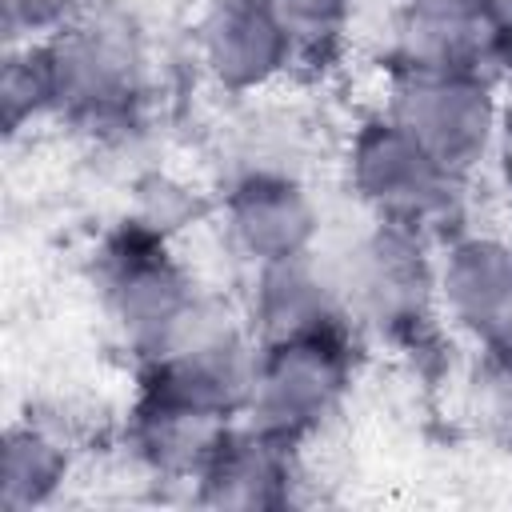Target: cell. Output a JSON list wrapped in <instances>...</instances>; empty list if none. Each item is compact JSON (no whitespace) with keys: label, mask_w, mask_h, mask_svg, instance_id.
Returning <instances> with one entry per match:
<instances>
[{"label":"cell","mask_w":512,"mask_h":512,"mask_svg":"<svg viewBox=\"0 0 512 512\" xmlns=\"http://www.w3.org/2000/svg\"><path fill=\"white\" fill-rule=\"evenodd\" d=\"M336 260L360 336L416 352L444 324L436 304V244L428 236L368 220V232Z\"/></svg>","instance_id":"3957f363"},{"label":"cell","mask_w":512,"mask_h":512,"mask_svg":"<svg viewBox=\"0 0 512 512\" xmlns=\"http://www.w3.org/2000/svg\"><path fill=\"white\" fill-rule=\"evenodd\" d=\"M56 120L80 128H128L152 84V48L128 0H80L72 16L40 40Z\"/></svg>","instance_id":"6da1fadb"},{"label":"cell","mask_w":512,"mask_h":512,"mask_svg":"<svg viewBox=\"0 0 512 512\" xmlns=\"http://www.w3.org/2000/svg\"><path fill=\"white\" fill-rule=\"evenodd\" d=\"M436 304L472 352H512V236L464 224L436 240Z\"/></svg>","instance_id":"ba28073f"},{"label":"cell","mask_w":512,"mask_h":512,"mask_svg":"<svg viewBox=\"0 0 512 512\" xmlns=\"http://www.w3.org/2000/svg\"><path fill=\"white\" fill-rule=\"evenodd\" d=\"M208 288L176 256V244L120 220L96 252V300L120 348L148 364Z\"/></svg>","instance_id":"277c9868"},{"label":"cell","mask_w":512,"mask_h":512,"mask_svg":"<svg viewBox=\"0 0 512 512\" xmlns=\"http://www.w3.org/2000/svg\"><path fill=\"white\" fill-rule=\"evenodd\" d=\"M396 8H412V12H440V16H484L492 0H396Z\"/></svg>","instance_id":"44dd1931"},{"label":"cell","mask_w":512,"mask_h":512,"mask_svg":"<svg viewBox=\"0 0 512 512\" xmlns=\"http://www.w3.org/2000/svg\"><path fill=\"white\" fill-rule=\"evenodd\" d=\"M488 20H492L500 32H512V0H492Z\"/></svg>","instance_id":"603a6c76"},{"label":"cell","mask_w":512,"mask_h":512,"mask_svg":"<svg viewBox=\"0 0 512 512\" xmlns=\"http://www.w3.org/2000/svg\"><path fill=\"white\" fill-rule=\"evenodd\" d=\"M496 88L504 96V108H512V32L504 36L500 56H496Z\"/></svg>","instance_id":"7402d4cb"},{"label":"cell","mask_w":512,"mask_h":512,"mask_svg":"<svg viewBox=\"0 0 512 512\" xmlns=\"http://www.w3.org/2000/svg\"><path fill=\"white\" fill-rule=\"evenodd\" d=\"M268 4L296 36L304 64L332 56L356 16V0H268Z\"/></svg>","instance_id":"ac0fdd59"},{"label":"cell","mask_w":512,"mask_h":512,"mask_svg":"<svg viewBox=\"0 0 512 512\" xmlns=\"http://www.w3.org/2000/svg\"><path fill=\"white\" fill-rule=\"evenodd\" d=\"M40 120H56V92L48 76V60L40 40L36 44H16L4 48V68H0V128L8 140L28 132Z\"/></svg>","instance_id":"9a60e30c"},{"label":"cell","mask_w":512,"mask_h":512,"mask_svg":"<svg viewBox=\"0 0 512 512\" xmlns=\"http://www.w3.org/2000/svg\"><path fill=\"white\" fill-rule=\"evenodd\" d=\"M508 32L484 16H440L396 8L384 64L396 72H484L496 80V56Z\"/></svg>","instance_id":"4fadbf2b"},{"label":"cell","mask_w":512,"mask_h":512,"mask_svg":"<svg viewBox=\"0 0 512 512\" xmlns=\"http://www.w3.org/2000/svg\"><path fill=\"white\" fill-rule=\"evenodd\" d=\"M240 308L252 324L256 344L320 336V332H348V328L356 332L348 296H344L340 260L320 248L252 268Z\"/></svg>","instance_id":"8fae6325"},{"label":"cell","mask_w":512,"mask_h":512,"mask_svg":"<svg viewBox=\"0 0 512 512\" xmlns=\"http://www.w3.org/2000/svg\"><path fill=\"white\" fill-rule=\"evenodd\" d=\"M204 80L232 100L264 96L300 60V44L268 0H212L192 32Z\"/></svg>","instance_id":"9c48e42d"},{"label":"cell","mask_w":512,"mask_h":512,"mask_svg":"<svg viewBox=\"0 0 512 512\" xmlns=\"http://www.w3.org/2000/svg\"><path fill=\"white\" fill-rule=\"evenodd\" d=\"M76 4H80V0H0L8 48L48 40V36L72 16Z\"/></svg>","instance_id":"d6986e66"},{"label":"cell","mask_w":512,"mask_h":512,"mask_svg":"<svg viewBox=\"0 0 512 512\" xmlns=\"http://www.w3.org/2000/svg\"><path fill=\"white\" fill-rule=\"evenodd\" d=\"M344 180L368 220L400 224L432 244L464 228L468 176L436 160L396 116L368 112L344 148Z\"/></svg>","instance_id":"7a4b0ae2"},{"label":"cell","mask_w":512,"mask_h":512,"mask_svg":"<svg viewBox=\"0 0 512 512\" xmlns=\"http://www.w3.org/2000/svg\"><path fill=\"white\" fill-rule=\"evenodd\" d=\"M236 420V412L180 396L152 380H136V396L124 416V444L148 476L168 484H196Z\"/></svg>","instance_id":"30bf717a"},{"label":"cell","mask_w":512,"mask_h":512,"mask_svg":"<svg viewBox=\"0 0 512 512\" xmlns=\"http://www.w3.org/2000/svg\"><path fill=\"white\" fill-rule=\"evenodd\" d=\"M360 340L364 336L348 328L260 344L240 420L292 448H304L340 416L356 384Z\"/></svg>","instance_id":"5b68a950"},{"label":"cell","mask_w":512,"mask_h":512,"mask_svg":"<svg viewBox=\"0 0 512 512\" xmlns=\"http://www.w3.org/2000/svg\"><path fill=\"white\" fill-rule=\"evenodd\" d=\"M232 256L252 272L320 248L324 212L300 168H236L216 200Z\"/></svg>","instance_id":"52a82bcc"},{"label":"cell","mask_w":512,"mask_h":512,"mask_svg":"<svg viewBox=\"0 0 512 512\" xmlns=\"http://www.w3.org/2000/svg\"><path fill=\"white\" fill-rule=\"evenodd\" d=\"M292 444L268 436L264 428L236 420L228 440L216 448L208 468L192 484V500L204 508L228 512H276L292 504V488L300 480Z\"/></svg>","instance_id":"7c38bea8"},{"label":"cell","mask_w":512,"mask_h":512,"mask_svg":"<svg viewBox=\"0 0 512 512\" xmlns=\"http://www.w3.org/2000/svg\"><path fill=\"white\" fill-rule=\"evenodd\" d=\"M200 216H208V204L176 176L168 172H148L136 184V200L128 208V224H136L148 236H160L168 244H176V236L184 228H192Z\"/></svg>","instance_id":"e0dca14e"},{"label":"cell","mask_w":512,"mask_h":512,"mask_svg":"<svg viewBox=\"0 0 512 512\" xmlns=\"http://www.w3.org/2000/svg\"><path fill=\"white\" fill-rule=\"evenodd\" d=\"M464 412L480 436L512 452V352H476L464 380Z\"/></svg>","instance_id":"2e32d148"},{"label":"cell","mask_w":512,"mask_h":512,"mask_svg":"<svg viewBox=\"0 0 512 512\" xmlns=\"http://www.w3.org/2000/svg\"><path fill=\"white\" fill-rule=\"evenodd\" d=\"M496 184L512 196V108H504V120H500V132H496V144H492V160H488Z\"/></svg>","instance_id":"ffe728a7"},{"label":"cell","mask_w":512,"mask_h":512,"mask_svg":"<svg viewBox=\"0 0 512 512\" xmlns=\"http://www.w3.org/2000/svg\"><path fill=\"white\" fill-rule=\"evenodd\" d=\"M384 112L396 116L436 160L472 180L492 160L504 96L484 72H396L388 76Z\"/></svg>","instance_id":"8992f818"},{"label":"cell","mask_w":512,"mask_h":512,"mask_svg":"<svg viewBox=\"0 0 512 512\" xmlns=\"http://www.w3.org/2000/svg\"><path fill=\"white\" fill-rule=\"evenodd\" d=\"M72 468H76L72 440L56 424L40 416L8 424L0 444V508L32 512L52 504L72 480Z\"/></svg>","instance_id":"5bb4252c"}]
</instances>
